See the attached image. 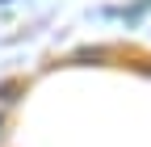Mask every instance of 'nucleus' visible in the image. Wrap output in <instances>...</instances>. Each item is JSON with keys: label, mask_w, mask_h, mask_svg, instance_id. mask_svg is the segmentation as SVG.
Returning a JSON list of instances; mask_svg holds the SVG:
<instances>
[{"label": "nucleus", "mask_w": 151, "mask_h": 147, "mask_svg": "<svg viewBox=\"0 0 151 147\" xmlns=\"http://www.w3.org/2000/svg\"><path fill=\"white\" fill-rule=\"evenodd\" d=\"M147 76H151V67H147Z\"/></svg>", "instance_id": "f257e3e1"}]
</instances>
